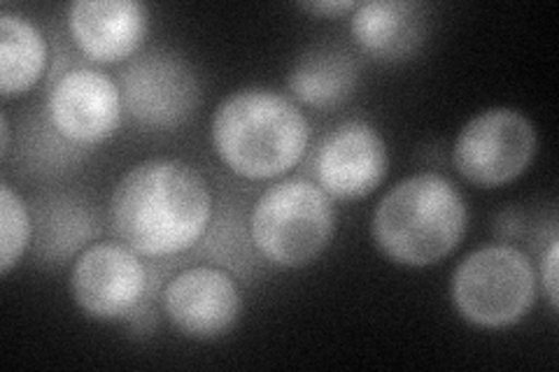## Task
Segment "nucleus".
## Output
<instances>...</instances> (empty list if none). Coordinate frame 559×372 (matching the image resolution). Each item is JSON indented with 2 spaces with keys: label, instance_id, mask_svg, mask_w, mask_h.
Wrapping results in <instances>:
<instances>
[{
  "label": "nucleus",
  "instance_id": "nucleus-6",
  "mask_svg": "<svg viewBox=\"0 0 559 372\" xmlns=\"http://www.w3.org/2000/svg\"><path fill=\"white\" fill-rule=\"evenodd\" d=\"M536 129L513 108H489L460 131L452 145V164L466 182L503 187L527 172L536 156Z\"/></svg>",
  "mask_w": 559,
  "mask_h": 372
},
{
  "label": "nucleus",
  "instance_id": "nucleus-14",
  "mask_svg": "<svg viewBox=\"0 0 559 372\" xmlns=\"http://www.w3.org/2000/svg\"><path fill=\"white\" fill-rule=\"evenodd\" d=\"M359 68L347 49L336 45L310 47L289 70L294 98L314 110H334L355 94Z\"/></svg>",
  "mask_w": 559,
  "mask_h": 372
},
{
  "label": "nucleus",
  "instance_id": "nucleus-3",
  "mask_svg": "<svg viewBox=\"0 0 559 372\" xmlns=\"http://www.w3.org/2000/svg\"><path fill=\"white\" fill-rule=\"evenodd\" d=\"M468 226L460 189L439 172H417L378 203L371 233L378 250L408 268H427L457 250Z\"/></svg>",
  "mask_w": 559,
  "mask_h": 372
},
{
  "label": "nucleus",
  "instance_id": "nucleus-1",
  "mask_svg": "<svg viewBox=\"0 0 559 372\" xmlns=\"http://www.w3.org/2000/svg\"><path fill=\"white\" fill-rule=\"evenodd\" d=\"M213 219L205 177L180 158H147L117 182L110 221L140 256L166 259L194 247Z\"/></svg>",
  "mask_w": 559,
  "mask_h": 372
},
{
  "label": "nucleus",
  "instance_id": "nucleus-7",
  "mask_svg": "<svg viewBox=\"0 0 559 372\" xmlns=\"http://www.w3.org/2000/svg\"><path fill=\"white\" fill-rule=\"evenodd\" d=\"M124 112L145 131H173L194 117L201 86L191 63L168 49L131 59L119 77Z\"/></svg>",
  "mask_w": 559,
  "mask_h": 372
},
{
  "label": "nucleus",
  "instance_id": "nucleus-15",
  "mask_svg": "<svg viewBox=\"0 0 559 372\" xmlns=\"http://www.w3.org/2000/svg\"><path fill=\"white\" fill-rule=\"evenodd\" d=\"M49 63L43 31L22 14H0V94L22 96L38 84Z\"/></svg>",
  "mask_w": 559,
  "mask_h": 372
},
{
  "label": "nucleus",
  "instance_id": "nucleus-18",
  "mask_svg": "<svg viewBox=\"0 0 559 372\" xmlns=\"http://www.w3.org/2000/svg\"><path fill=\"white\" fill-rule=\"evenodd\" d=\"M359 3L355 0H310V3H301L299 8L312 14H345V12H355Z\"/></svg>",
  "mask_w": 559,
  "mask_h": 372
},
{
  "label": "nucleus",
  "instance_id": "nucleus-9",
  "mask_svg": "<svg viewBox=\"0 0 559 372\" xmlns=\"http://www.w3.org/2000/svg\"><path fill=\"white\" fill-rule=\"evenodd\" d=\"M312 166L331 201H361L388 177L390 154L369 121L347 119L322 137Z\"/></svg>",
  "mask_w": 559,
  "mask_h": 372
},
{
  "label": "nucleus",
  "instance_id": "nucleus-4",
  "mask_svg": "<svg viewBox=\"0 0 559 372\" xmlns=\"http://www.w3.org/2000/svg\"><path fill=\"white\" fill-rule=\"evenodd\" d=\"M336 233V209L318 182L292 177L269 187L250 215L254 250L280 268H306Z\"/></svg>",
  "mask_w": 559,
  "mask_h": 372
},
{
  "label": "nucleus",
  "instance_id": "nucleus-13",
  "mask_svg": "<svg viewBox=\"0 0 559 372\" xmlns=\"http://www.w3.org/2000/svg\"><path fill=\"white\" fill-rule=\"evenodd\" d=\"M355 43L380 61L413 57L427 38V12L415 0H371L349 16Z\"/></svg>",
  "mask_w": 559,
  "mask_h": 372
},
{
  "label": "nucleus",
  "instance_id": "nucleus-2",
  "mask_svg": "<svg viewBox=\"0 0 559 372\" xmlns=\"http://www.w3.org/2000/svg\"><path fill=\"white\" fill-rule=\"evenodd\" d=\"M219 161L242 180H275L301 164L310 123L299 105L264 86L226 96L210 123Z\"/></svg>",
  "mask_w": 559,
  "mask_h": 372
},
{
  "label": "nucleus",
  "instance_id": "nucleus-19",
  "mask_svg": "<svg viewBox=\"0 0 559 372\" xmlns=\"http://www.w3.org/2000/svg\"><path fill=\"white\" fill-rule=\"evenodd\" d=\"M0 137H3V143H0V156L5 158L10 152V119L5 112L0 115Z\"/></svg>",
  "mask_w": 559,
  "mask_h": 372
},
{
  "label": "nucleus",
  "instance_id": "nucleus-11",
  "mask_svg": "<svg viewBox=\"0 0 559 372\" xmlns=\"http://www.w3.org/2000/svg\"><path fill=\"white\" fill-rule=\"evenodd\" d=\"M164 312L187 338L217 340L229 333L242 310L236 279L210 265L182 271L164 289Z\"/></svg>",
  "mask_w": 559,
  "mask_h": 372
},
{
  "label": "nucleus",
  "instance_id": "nucleus-8",
  "mask_svg": "<svg viewBox=\"0 0 559 372\" xmlns=\"http://www.w3.org/2000/svg\"><path fill=\"white\" fill-rule=\"evenodd\" d=\"M131 247L98 242L86 247L70 271V296L98 322L131 316L147 291V271Z\"/></svg>",
  "mask_w": 559,
  "mask_h": 372
},
{
  "label": "nucleus",
  "instance_id": "nucleus-16",
  "mask_svg": "<svg viewBox=\"0 0 559 372\" xmlns=\"http://www.w3.org/2000/svg\"><path fill=\"white\" fill-rule=\"evenodd\" d=\"M33 221L26 201L8 182L0 184V273L10 275L26 254Z\"/></svg>",
  "mask_w": 559,
  "mask_h": 372
},
{
  "label": "nucleus",
  "instance_id": "nucleus-10",
  "mask_svg": "<svg viewBox=\"0 0 559 372\" xmlns=\"http://www.w3.org/2000/svg\"><path fill=\"white\" fill-rule=\"evenodd\" d=\"M124 115L119 82L96 68L63 73L47 96V119L73 145H100L110 140Z\"/></svg>",
  "mask_w": 559,
  "mask_h": 372
},
{
  "label": "nucleus",
  "instance_id": "nucleus-5",
  "mask_svg": "<svg viewBox=\"0 0 559 372\" xmlns=\"http://www.w3.org/2000/svg\"><path fill=\"white\" fill-rule=\"evenodd\" d=\"M536 285L527 254L513 244H487L454 268L450 298L468 324L509 328L534 308Z\"/></svg>",
  "mask_w": 559,
  "mask_h": 372
},
{
  "label": "nucleus",
  "instance_id": "nucleus-12",
  "mask_svg": "<svg viewBox=\"0 0 559 372\" xmlns=\"http://www.w3.org/2000/svg\"><path fill=\"white\" fill-rule=\"evenodd\" d=\"M66 22L94 63L129 61L147 35V12L138 0H78L70 3Z\"/></svg>",
  "mask_w": 559,
  "mask_h": 372
},
{
  "label": "nucleus",
  "instance_id": "nucleus-17",
  "mask_svg": "<svg viewBox=\"0 0 559 372\" xmlns=\"http://www.w3.org/2000/svg\"><path fill=\"white\" fill-rule=\"evenodd\" d=\"M557 268H559V240L557 236L550 238L548 250L540 256V285H544L546 298L552 308V312L559 310V298H557Z\"/></svg>",
  "mask_w": 559,
  "mask_h": 372
}]
</instances>
